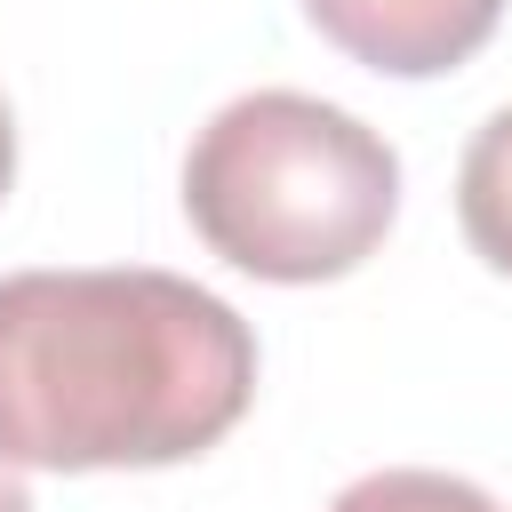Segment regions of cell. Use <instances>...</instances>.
<instances>
[{"instance_id": "6da1fadb", "label": "cell", "mask_w": 512, "mask_h": 512, "mask_svg": "<svg viewBox=\"0 0 512 512\" xmlns=\"http://www.w3.org/2000/svg\"><path fill=\"white\" fill-rule=\"evenodd\" d=\"M256 400L248 320L152 264L0 280V464L152 472L216 448Z\"/></svg>"}, {"instance_id": "7a4b0ae2", "label": "cell", "mask_w": 512, "mask_h": 512, "mask_svg": "<svg viewBox=\"0 0 512 512\" xmlns=\"http://www.w3.org/2000/svg\"><path fill=\"white\" fill-rule=\"evenodd\" d=\"M192 232L256 280L312 288L368 264L400 216L392 144L304 88L232 96L184 152Z\"/></svg>"}, {"instance_id": "3957f363", "label": "cell", "mask_w": 512, "mask_h": 512, "mask_svg": "<svg viewBox=\"0 0 512 512\" xmlns=\"http://www.w3.org/2000/svg\"><path fill=\"white\" fill-rule=\"evenodd\" d=\"M304 16L352 64L392 80H432L488 48V32L504 24V0H304Z\"/></svg>"}, {"instance_id": "277c9868", "label": "cell", "mask_w": 512, "mask_h": 512, "mask_svg": "<svg viewBox=\"0 0 512 512\" xmlns=\"http://www.w3.org/2000/svg\"><path fill=\"white\" fill-rule=\"evenodd\" d=\"M456 224L488 272H512V104L480 120L456 168Z\"/></svg>"}, {"instance_id": "5b68a950", "label": "cell", "mask_w": 512, "mask_h": 512, "mask_svg": "<svg viewBox=\"0 0 512 512\" xmlns=\"http://www.w3.org/2000/svg\"><path fill=\"white\" fill-rule=\"evenodd\" d=\"M328 512H504L480 480L456 472H424V464H392V472H360L352 488H336Z\"/></svg>"}, {"instance_id": "8992f818", "label": "cell", "mask_w": 512, "mask_h": 512, "mask_svg": "<svg viewBox=\"0 0 512 512\" xmlns=\"http://www.w3.org/2000/svg\"><path fill=\"white\" fill-rule=\"evenodd\" d=\"M0 512H32V488H24L16 464H0Z\"/></svg>"}, {"instance_id": "52a82bcc", "label": "cell", "mask_w": 512, "mask_h": 512, "mask_svg": "<svg viewBox=\"0 0 512 512\" xmlns=\"http://www.w3.org/2000/svg\"><path fill=\"white\" fill-rule=\"evenodd\" d=\"M8 176H16V120H8V104H0V192H8Z\"/></svg>"}]
</instances>
